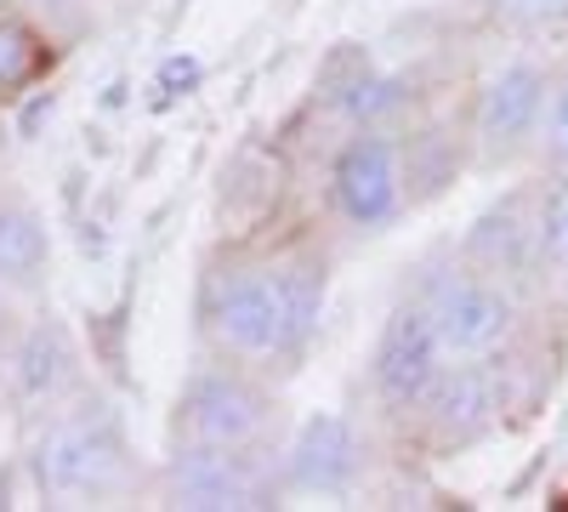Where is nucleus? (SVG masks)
Masks as SVG:
<instances>
[{"label": "nucleus", "instance_id": "f3484780", "mask_svg": "<svg viewBox=\"0 0 568 512\" xmlns=\"http://www.w3.org/2000/svg\"><path fill=\"white\" fill-rule=\"evenodd\" d=\"M495 18L511 23V29H529V34H546V29H568V0H489Z\"/></svg>", "mask_w": 568, "mask_h": 512}, {"label": "nucleus", "instance_id": "9d476101", "mask_svg": "<svg viewBox=\"0 0 568 512\" xmlns=\"http://www.w3.org/2000/svg\"><path fill=\"white\" fill-rule=\"evenodd\" d=\"M364 479V439L347 415H307L278 461V484L291 495H347Z\"/></svg>", "mask_w": 568, "mask_h": 512}, {"label": "nucleus", "instance_id": "dca6fc26", "mask_svg": "<svg viewBox=\"0 0 568 512\" xmlns=\"http://www.w3.org/2000/svg\"><path fill=\"white\" fill-rule=\"evenodd\" d=\"M540 154L551 171H568V74L546 86V109H540Z\"/></svg>", "mask_w": 568, "mask_h": 512}, {"label": "nucleus", "instance_id": "2eb2a0df", "mask_svg": "<svg viewBox=\"0 0 568 512\" xmlns=\"http://www.w3.org/2000/svg\"><path fill=\"white\" fill-rule=\"evenodd\" d=\"M40 69H45V40H40L23 18L0 12V98L23 91Z\"/></svg>", "mask_w": 568, "mask_h": 512}, {"label": "nucleus", "instance_id": "9b49d317", "mask_svg": "<svg viewBox=\"0 0 568 512\" xmlns=\"http://www.w3.org/2000/svg\"><path fill=\"white\" fill-rule=\"evenodd\" d=\"M466 262L500 279L506 291L540 285V240H535V194H506L466 228Z\"/></svg>", "mask_w": 568, "mask_h": 512}, {"label": "nucleus", "instance_id": "ddd939ff", "mask_svg": "<svg viewBox=\"0 0 568 512\" xmlns=\"http://www.w3.org/2000/svg\"><path fill=\"white\" fill-rule=\"evenodd\" d=\"M45 268H52V240H45V222L34 217V205L0 200V291L7 297L40 291Z\"/></svg>", "mask_w": 568, "mask_h": 512}, {"label": "nucleus", "instance_id": "423d86ee", "mask_svg": "<svg viewBox=\"0 0 568 512\" xmlns=\"http://www.w3.org/2000/svg\"><path fill=\"white\" fill-rule=\"evenodd\" d=\"M415 302L433 313L449 359H495L517 331V291H506L500 279H489L471 262L426 279Z\"/></svg>", "mask_w": 568, "mask_h": 512}, {"label": "nucleus", "instance_id": "7ed1b4c3", "mask_svg": "<svg viewBox=\"0 0 568 512\" xmlns=\"http://www.w3.org/2000/svg\"><path fill=\"white\" fill-rule=\"evenodd\" d=\"M273 428H278V399L240 359L200 364L171 415L176 444H267Z\"/></svg>", "mask_w": 568, "mask_h": 512}, {"label": "nucleus", "instance_id": "0eeeda50", "mask_svg": "<svg viewBox=\"0 0 568 512\" xmlns=\"http://www.w3.org/2000/svg\"><path fill=\"white\" fill-rule=\"evenodd\" d=\"M449 348L438 337L433 313H426L415 297L398 302L382 324V337H375V353H369V388L382 399V410L393 415H420L426 399L438 393L444 370H449Z\"/></svg>", "mask_w": 568, "mask_h": 512}, {"label": "nucleus", "instance_id": "39448f33", "mask_svg": "<svg viewBox=\"0 0 568 512\" xmlns=\"http://www.w3.org/2000/svg\"><path fill=\"white\" fill-rule=\"evenodd\" d=\"M409 205L404 149L382 126H353V137L329 160V211L358 234H382Z\"/></svg>", "mask_w": 568, "mask_h": 512}, {"label": "nucleus", "instance_id": "1a4fd4ad", "mask_svg": "<svg viewBox=\"0 0 568 512\" xmlns=\"http://www.w3.org/2000/svg\"><path fill=\"white\" fill-rule=\"evenodd\" d=\"M546 69L540 63H506L500 74L484 80L478 109H471V137L489 165L524 154L540 137V109H546Z\"/></svg>", "mask_w": 568, "mask_h": 512}, {"label": "nucleus", "instance_id": "f8f14e48", "mask_svg": "<svg viewBox=\"0 0 568 512\" xmlns=\"http://www.w3.org/2000/svg\"><path fill=\"white\" fill-rule=\"evenodd\" d=\"M495 410H500V377H495V364L489 359H455L444 370L438 393L426 399L420 422L433 428L438 444H466V439H478L495 422Z\"/></svg>", "mask_w": 568, "mask_h": 512}, {"label": "nucleus", "instance_id": "6e6552de", "mask_svg": "<svg viewBox=\"0 0 568 512\" xmlns=\"http://www.w3.org/2000/svg\"><path fill=\"white\" fill-rule=\"evenodd\" d=\"M7 393L18 410H58L80 393V348L63 319H29L7 348Z\"/></svg>", "mask_w": 568, "mask_h": 512}, {"label": "nucleus", "instance_id": "20e7f679", "mask_svg": "<svg viewBox=\"0 0 568 512\" xmlns=\"http://www.w3.org/2000/svg\"><path fill=\"white\" fill-rule=\"evenodd\" d=\"M278 461L267 444H176L165 461V501L194 512H245L273 506Z\"/></svg>", "mask_w": 568, "mask_h": 512}, {"label": "nucleus", "instance_id": "4468645a", "mask_svg": "<svg viewBox=\"0 0 568 512\" xmlns=\"http://www.w3.org/2000/svg\"><path fill=\"white\" fill-rule=\"evenodd\" d=\"M535 240H540V285L568 297V171L535 194Z\"/></svg>", "mask_w": 568, "mask_h": 512}, {"label": "nucleus", "instance_id": "f03ea898", "mask_svg": "<svg viewBox=\"0 0 568 512\" xmlns=\"http://www.w3.org/2000/svg\"><path fill=\"white\" fill-rule=\"evenodd\" d=\"M29 473H34V490L58 506L120 495L131 484V439H125L120 410L85 393L45 410V428L29 450Z\"/></svg>", "mask_w": 568, "mask_h": 512}, {"label": "nucleus", "instance_id": "f257e3e1", "mask_svg": "<svg viewBox=\"0 0 568 512\" xmlns=\"http://www.w3.org/2000/svg\"><path fill=\"white\" fill-rule=\"evenodd\" d=\"M324 313V262L313 257H233L205 273L200 324L222 359L251 370L296 364Z\"/></svg>", "mask_w": 568, "mask_h": 512}, {"label": "nucleus", "instance_id": "a211bd4d", "mask_svg": "<svg viewBox=\"0 0 568 512\" xmlns=\"http://www.w3.org/2000/svg\"><path fill=\"white\" fill-rule=\"evenodd\" d=\"M0 308H7V291H0Z\"/></svg>", "mask_w": 568, "mask_h": 512}]
</instances>
